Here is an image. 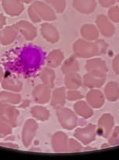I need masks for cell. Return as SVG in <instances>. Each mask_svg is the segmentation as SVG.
<instances>
[{"instance_id":"11","label":"cell","mask_w":119,"mask_h":160,"mask_svg":"<svg viewBox=\"0 0 119 160\" xmlns=\"http://www.w3.org/2000/svg\"><path fill=\"white\" fill-rule=\"evenodd\" d=\"M18 33H21L27 40H32L37 36V29L30 22L21 21L14 25Z\"/></svg>"},{"instance_id":"1","label":"cell","mask_w":119,"mask_h":160,"mask_svg":"<svg viewBox=\"0 0 119 160\" xmlns=\"http://www.w3.org/2000/svg\"><path fill=\"white\" fill-rule=\"evenodd\" d=\"M108 44L104 40L97 39L89 41L78 39L74 43L73 51L75 55L80 58H92L106 53Z\"/></svg>"},{"instance_id":"24","label":"cell","mask_w":119,"mask_h":160,"mask_svg":"<svg viewBox=\"0 0 119 160\" xmlns=\"http://www.w3.org/2000/svg\"><path fill=\"white\" fill-rule=\"evenodd\" d=\"M64 60V54L61 50H53L48 54L46 58L47 65L50 68H57L62 64Z\"/></svg>"},{"instance_id":"15","label":"cell","mask_w":119,"mask_h":160,"mask_svg":"<svg viewBox=\"0 0 119 160\" xmlns=\"http://www.w3.org/2000/svg\"><path fill=\"white\" fill-rule=\"evenodd\" d=\"M4 10L10 16H18L24 10V5L21 0H2Z\"/></svg>"},{"instance_id":"22","label":"cell","mask_w":119,"mask_h":160,"mask_svg":"<svg viewBox=\"0 0 119 160\" xmlns=\"http://www.w3.org/2000/svg\"><path fill=\"white\" fill-rule=\"evenodd\" d=\"M86 68L87 72H104L107 73L108 71L106 61L101 58H92L88 60L86 62Z\"/></svg>"},{"instance_id":"43","label":"cell","mask_w":119,"mask_h":160,"mask_svg":"<svg viewBox=\"0 0 119 160\" xmlns=\"http://www.w3.org/2000/svg\"><path fill=\"white\" fill-rule=\"evenodd\" d=\"M117 2H119V0H117Z\"/></svg>"},{"instance_id":"21","label":"cell","mask_w":119,"mask_h":160,"mask_svg":"<svg viewBox=\"0 0 119 160\" xmlns=\"http://www.w3.org/2000/svg\"><path fill=\"white\" fill-rule=\"evenodd\" d=\"M82 84V78L78 72L66 74L64 85L67 90H78Z\"/></svg>"},{"instance_id":"18","label":"cell","mask_w":119,"mask_h":160,"mask_svg":"<svg viewBox=\"0 0 119 160\" xmlns=\"http://www.w3.org/2000/svg\"><path fill=\"white\" fill-rule=\"evenodd\" d=\"M74 111L78 116L85 119L91 118L93 115V109L86 101H78L74 104Z\"/></svg>"},{"instance_id":"36","label":"cell","mask_w":119,"mask_h":160,"mask_svg":"<svg viewBox=\"0 0 119 160\" xmlns=\"http://www.w3.org/2000/svg\"><path fill=\"white\" fill-rule=\"evenodd\" d=\"M28 14H29V17H30L31 20H32L33 22L38 23V22H40V21H42V20L40 19L39 17L38 16V14L36 13V12L35 11V10H34L33 7H32V6H31V7L28 8Z\"/></svg>"},{"instance_id":"2","label":"cell","mask_w":119,"mask_h":160,"mask_svg":"<svg viewBox=\"0 0 119 160\" xmlns=\"http://www.w3.org/2000/svg\"><path fill=\"white\" fill-rule=\"evenodd\" d=\"M58 121L61 127L67 130L75 129L78 125V116L76 113L67 108H60L56 109Z\"/></svg>"},{"instance_id":"39","label":"cell","mask_w":119,"mask_h":160,"mask_svg":"<svg viewBox=\"0 0 119 160\" xmlns=\"http://www.w3.org/2000/svg\"><path fill=\"white\" fill-rule=\"evenodd\" d=\"M0 145L4 146V147H7V148H18V145L17 144H11V143H0Z\"/></svg>"},{"instance_id":"19","label":"cell","mask_w":119,"mask_h":160,"mask_svg":"<svg viewBox=\"0 0 119 160\" xmlns=\"http://www.w3.org/2000/svg\"><path fill=\"white\" fill-rule=\"evenodd\" d=\"M17 33L18 32L14 25L6 27L2 31H0V43L4 46L11 44L16 39Z\"/></svg>"},{"instance_id":"20","label":"cell","mask_w":119,"mask_h":160,"mask_svg":"<svg viewBox=\"0 0 119 160\" xmlns=\"http://www.w3.org/2000/svg\"><path fill=\"white\" fill-rule=\"evenodd\" d=\"M82 37L89 41H96L100 36V32L96 25L92 24H83L80 30Z\"/></svg>"},{"instance_id":"31","label":"cell","mask_w":119,"mask_h":160,"mask_svg":"<svg viewBox=\"0 0 119 160\" xmlns=\"http://www.w3.org/2000/svg\"><path fill=\"white\" fill-rule=\"evenodd\" d=\"M12 126L0 118V138H5L12 133Z\"/></svg>"},{"instance_id":"4","label":"cell","mask_w":119,"mask_h":160,"mask_svg":"<svg viewBox=\"0 0 119 160\" xmlns=\"http://www.w3.org/2000/svg\"><path fill=\"white\" fill-rule=\"evenodd\" d=\"M114 127V119L111 114L105 113L98 121L97 133L103 138H108Z\"/></svg>"},{"instance_id":"33","label":"cell","mask_w":119,"mask_h":160,"mask_svg":"<svg viewBox=\"0 0 119 160\" xmlns=\"http://www.w3.org/2000/svg\"><path fill=\"white\" fill-rule=\"evenodd\" d=\"M108 144L111 146L119 145V126L114 127L111 135L108 138Z\"/></svg>"},{"instance_id":"29","label":"cell","mask_w":119,"mask_h":160,"mask_svg":"<svg viewBox=\"0 0 119 160\" xmlns=\"http://www.w3.org/2000/svg\"><path fill=\"white\" fill-rule=\"evenodd\" d=\"M31 113L32 116L36 119L40 120V121H46L49 118V111L46 109V108L42 107V106H35L31 109Z\"/></svg>"},{"instance_id":"26","label":"cell","mask_w":119,"mask_h":160,"mask_svg":"<svg viewBox=\"0 0 119 160\" xmlns=\"http://www.w3.org/2000/svg\"><path fill=\"white\" fill-rule=\"evenodd\" d=\"M80 70V65L75 56H71L64 61L61 71L64 75L72 72H78Z\"/></svg>"},{"instance_id":"32","label":"cell","mask_w":119,"mask_h":160,"mask_svg":"<svg viewBox=\"0 0 119 160\" xmlns=\"http://www.w3.org/2000/svg\"><path fill=\"white\" fill-rule=\"evenodd\" d=\"M83 147L78 140L71 138L68 139V144H67V152H81L83 150Z\"/></svg>"},{"instance_id":"17","label":"cell","mask_w":119,"mask_h":160,"mask_svg":"<svg viewBox=\"0 0 119 160\" xmlns=\"http://www.w3.org/2000/svg\"><path fill=\"white\" fill-rule=\"evenodd\" d=\"M66 90L65 87L57 88L52 91L50 98V102L52 107L57 109L64 107L66 103Z\"/></svg>"},{"instance_id":"38","label":"cell","mask_w":119,"mask_h":160,"mask_svg":"<svg viewBox=\"0 0 119 160\" xmlns=\"http://www.w3.org/2000/svg\"><path fill=\"white\" fill-rule=\"evenodd\" d=\"M117 2V0H99L100 5L105 8H108V7H111L113 5L115 4Z\"/></svg>"},{"instance_id":"34","label":"cell","mask_w":119,"mask_h":160,"mask_svg":"<svg viewBox=\"0 0 119 160\" xmlns=\"http://www.w3.org/2000/svg\"><path fill=\"white\" fill-rule=\"evenodd\" d=\"M67 100L70 101H78L84 98V96L80 91L77 90H68L66 93Z\"/></svg>"},{"instance_id":"3","label":"cell","mask_w":119,"mask_h":160,"mask_svg":"<svg viewBox=\"0 0 119 160\" xmlns=\"http://www.w3.org/2000/svg\"><path fill=\"white\" fill-rule=\"evenodd\" d=\"M97 134V127L94 124L89 123L86 127L76 129L74 136L82 144L88 145L95 141Z\"/></svg>"},{"instance_id":"40","label":"cell","mask_w":119,"mask_h":160,"mask_svg":"<svg viewBox=\"0 0 119 160\" xmlns=\"http://www.w3.org/2000/svg\"><path fill=\"white\" fill-rule=\"evenodd\" d=\"M7 21H6V18L2 14L0 13V29H2L3 28V26L5 25Z\"/></svg>"},{"instance_id":"35","label":"cell","mask_w":119,"mask_h":160,"mask_svg":"<svg viewBox=\"0 0 119 160\" xmlns=\"http://www.w3.org/2000/svg\"><path fill=\"white\" fill-rule=\"evenodd\" d=\"M107 18L114 23H119V7H111L107 11Z\"/></svg>"},{"instance_id":"28","label":"cell","mask_w":119,"mask_h":160,"mask_svg":"<svg viewBox=\"0 0 119 160\" xmlns=\"http://www.w3.org/2000/svg\"><path fill=\"white\" fill-rule=\"evenodd\" d=\"M55 77V72L49 68H45L40 73V78L42 83L49 87V88H52L54 87Z\"/></svg>"},{"instance_id":"12","label":"cell","mask_w":119,"mask_h":160,"mask_svg":"<svg viewBox=\"0 0 119 160\" xmlns=\"http://www.w3.org/2000/svg\"><path fill=\"white\" fill-rule=\"evenodd\" d=\"M51 88L47 86L42 84L38 85L34 89L32 92L34 101L38 104H44L49 102L51 98Z\"/></svg>"},{"instance_id":"27","label":"cell","mask_w":119,"mask_h":160,"mask_svg":"<svg viewBox=\"0 0 119 160\" xmlns=\"http://www.w3.org/2000/svg\"><path fill=\"white\" fill-rule=\"evenodd\" d=\"M21 95L7 91L0 92V105L17 104L21 102Z\"/></svg>"},{"instance_id":"13","label":"cell","mask_w":119,"mask_h":160,"mask_svg":"<svg viewBox=\"0 0 119 160\" xmlns=\"http://www.w3.org/2000/svg\"><path fill=\"white\" fill-rule=\"evenodd\" d=\"M86 102L92 108L99 109L103 107L105 103V96L97 89H91L86 95Z\"/></svg>"},{"instance_id":"42","label":"cell","mask_w":119,"mask_h":160,"mask_svg":"<svg viewBox=\"0 0 119 160\" xmlns=\"http://www.w3.org/2000/svg\"><path fill=\"white\" fill-rule=\"evenodd\" d=\"M21 1L22 2H25V3H30V2H32L33 0H21Z\"/></svg>"},{"instance_id":"37","label":"cell","mask_w":119,"mask_h":160,"mask_svg":"<svg viewBox=\"0 0 119 160\" xmlns=\"http://www.w3.org/2000/svg\"><path fill=\"white\" fill-rule=\"evenodd\" d=\"M112 68L116 75H119V53L114 57L112 61Z\"/></svg>"},{"instance_id":"16","label":"cell","mask_w":119,"mask_h":160,"mask_svg":"<svg viewBox=\"0 0 119 160\" xmlns=\"http://www.w3.org/2000/svg\"><path fill=\"white\" fill-rule=\"evenodd\" d=\"M73 7L79 13L90 14L95 11L97 2L96 0H74Z\"/></svg>"},{"instance_id":"10","label":"cell","mask_w":119,"mask_h":160,"mask_svg":"<svg viewBox=\"0 0 119 160\" xmlns=\"http://www.w3.org/2000/svg\"><path fill=\"white\" fill-rule=\"evenodd\" d=\"M68 138L62 131H58L52 138V147L55 152H67Z\"/></svg>"},{"instance_id":"14","label":"cell","mask_w":119,"mask_h":160,"mask_svg":"<svg viewBox=\"0 0 119 160\" xmlns=\"http://www.w3.org/2000/svg\"><path fill=\"white\" fill-rule=\"evenodd\" d=\"M41 33L43 38L51 43H56L60 39L58 30L56 27L49 23H44L41 28Z\"/></svg>"},{"instance_id":"9","label":"cell","mask_w":119,"mask_h":160,"mask_svg":"<svg viewBox=\"0 0 119 160\" xmlns=\"http://www.w3.org/2000/svg\"><path fill=\"white\" fill-rule=\"evenodd\" d=\"M38 130V123L34 119H28L26 121L22 130V141L25 147L31 144L32 140L35 138Z\"/></svg>"},{"instance_id":"30","label":"cell","mask_w":119,"mask_h":160,"mask_svg":"<svg viewBox=\"0 0 119 160\" xmlns=\"http://www.w3.org/2000/svg\"><path fill=\"white\" fill-rule=\"evenodd\" d=\"M47 3L58 13H64L66 9L65 0H47Z\"/></svg>"},{"instance_id":"5","label":"cell","mask_w":119,"mask_h":160,"mask_svg":"<svg viewBox=\"0 0 119 160\" xmlns=\"http://www.w3.org/2000/svg\"><path fill=\"white\" fill-rule=\"evenodd\" d=\"M107 79V73L104 72H88L83 76L82 82L85 87L89 89L100 88L105 83Z\"/></svg>"},{"instance_id":"41","label":"cell","mask_w":119,"mask_h":160,"mask_svg":"<svg viewBox=\"0 0 119 160\" xmlns=\"http://www.w3.org/2000/svg\"><path fill=\"white\" fill-rule=\"evenodd\" d=\"M4 77V74H3V70L1 67H0V82H2V78Z\"/></svg>"},{"instance_id":"6","label":"cell","mask_w":119,"mask_h":160,"mask_svg":"<svg viewBox=\"0 0 119 160\" xmlns=\"http://www.w3.org/2000/svg\"><path fill=\"white\" fill-rule=\"evenodd\" d=\"M96 24L99 32L104 37L110 38L115 33V28L112 21L105 15L99 14L96 18Z\"/></svg>"},{"instance_id":"8","label":"cell","mask_w":119,"mask_h":160,"mask_svg":"<svg viewBox=\"0 0 119 160\" xmlns=\"http://www.w3.org/2000/svg\"><path fill=\"white\" fill-rule=\"evenodd\" d=\"M32 7H33V9L41 20L51 21H54L57 18L53 9L48 4L37 1L32 4Z\"/></svg>"},{"instance_id":"25","label":"cell","mask_w":119,"mask_h":160,"mask_svg":"<svg viewBox=\"0 0 119 160\" xmlns=\"http://www.w3.org/2000/svg\"><path fill=\"white\" fill-rule=\"evenodd\" d=\"M104 96L107 100L111 102H114L119 98V85L117 82H108L104 88Z\"/></svg>"},{"instance_id":"7","label":"cell","mask_w":119,"mask_h":160,"mask_svg":"<svg viewBox=\"0 0 119 160\" xmlns=\"http://www.w3.org/2000/svg\"><path fill=\"white\" fill-rule=\"evenodd\" d=\"M18 116L19 111L12 106V104L0 105V118L5 120L12 127H15L17 125Z\"/></svg>"},{"instance_id":"23","label":"cell","mask_w":119,"mask_h":160,"mask_svg":"<svg viewBox=\"0 0 119 160\" xmlns=\"http://www.w3.org/2000/svg\"><path fill=\"white\" fill-rule=\"evenodd\" d=\"M1 82L4 90L12 92H20L23 88L22 82L14 77L4 76Z\"/></svg>"}]
</instances>
